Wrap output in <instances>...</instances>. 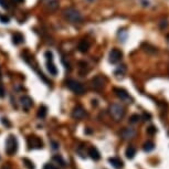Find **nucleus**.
I'll return each mask as SVG.
<instances>
[{"label": "nucleus", "mask_w": 169, "mask_h": 169, "mask_svg": "<svg viewBox=\"0 0 169 169\" xmlns=\"http://www.w3.org/2000/svg\"><path fill=\"white\" fill-rule=\"evenodd\" d=\"M154 148H155V145H154L152 142H147L143 146V149H144V152H152V150H154Z\"/></svg>", "instance_id": "aec40b11"}, {"label": "nucleus", "mask_w": 169, "mask_h": 169, "mask_svg": "<svg viewBox=\"0 0 169 169\" xmlns=\"http://www.w3.org/2000/svg\"><path fill=\"white\" fill-rule=\"evenodd\" d=\"M114 93H115V95L119 100H122V101L126 102V103H131V101H132L129 94L125 90H123V88H114Z\"/></svg>", "instance_id": "423d86ee"}, {"label": "nucleus", "mask_w": 169, "mask_h": 169, "mask_svg": "<svg viewBox=\"0 0 169 169\" xmlns=\"http://www.w3.org/2000/svg\"><path fill=\"white\" fill-rule=\"evenodd\" d=\"M0 6L4 8V9H8V8H9V6H8L6 0H0Z\"/></svg>", "instance_id": "393cba45"}, {"label": "nucleus", "mask_w": 169, "mask_h": 169, "mask_svg": "<svg viewBox=\"0 0 169 169\" xmlns=\"http://www.w3.org/2000/svg\"><path fill=\"white\" fill-rule=\"evenodd\" d=\"M72 116H73L74 118H76V119H82L85 116L84 108L82 107L81 105L75 106V107L73 108V111H72Z\"/></svg>", "instance_id": "9b49d317"}, {"label": "nucleus", "mask_w": 169, "mask_h": 169, "mask_svg": "<svg viewBox=\"0 0 169 169\" xmlns=\"http://www.w3.org/2000/svg\"><path fill=\"white\" fill-rule=\"evenodd\" d=\"M0 20L2 21L4 23H8V22H9V18L6 17V16H1V14H0Z\"/></svg>", "instance_id": "a878e982"}, {"label": "nucleus", "mask_w": 169, "mask_h": 169, "mask_svg": "<svg viewBox=\"0 0 169 169\" xmlns=\"http://www.w3.org/2000/svg\"><path fill=\"white\" fill-rule=\"evenodd\" d=\"M44 5L50 11H55L59 6L58 0H44Z\"/></svg>", "instance_id": "f8f14e48"}, {"label": "nucleus", "mask_w": 169, "mask_h": 169, "mask_svg": "<svg viewBox=\"0 0 169 169\" xmlns=\"http://www.w3.org/2000/svg\"><path fill=\"white\" fill-rule=\"evenodd\" d=\"M78 51H81V52H86V51L90 49V43H88V40H85V39H83V40L80 41V43H78Z\"/></svg>", "instance_id": "4468645a"}, {"label": "nucleus", "mask_w": 169, "mask_h": 169, "mask_svg": "<svg viewBox=\"0 0 169 169\" xmlns=\"http://www.w3.org/2000/svg\"><path fill=\"white\" fill-rule=\"evenodd\" d=\"M24 40L23 35L20 33V32H16V33L12 35V42H14V44H20L22 43Z\"/></svg>", "instance_id": "a211bd4d"}, {"label": "nucleus", "mask_w": 169, "mask_h": 169, "mask_svg": "<svg viewBox=\"0 0 169 169\" xmlns=\"http://www.w3.org/2000/svg\"><path fill=\"white\" fill-rule=\"evenodd\" d=\"M125 154H126V157L128 159H133L136 155V148L134 146H128V147L126 148Z\"/></svg>", "instance_id": "f3484780"}, {"label": "nucleus", "mask_w": 169, "mask_h": 169, "mask_svg": "<svg viewBox=\"0 0 169 169\" xmlns=\"http://www.w3.org/2000/svg\"><path fill=\"white\" fill-rule=\"evenodd\" d=\"M66 85H68V88H70L73 93H75V94L81 95V94H83L85 91L84 86H83L80 82L75 81V80H69V81L66 82Z\"/></svg>", "instance_id": "39448f33"}, {"label": "nucleus", "mask_w": 169, "mask_h": 169, "mask_svg": "<svg viewBox=\"0 0 169 169\" xmlns=\"http://www.w3.org/2000/svg\"><path fill=\"white\" fill-rule=\"evenodd\" d=\"M52 148L53 149H58L59 148V144L55 142H52Z\"/></svg>", "instance_id": "cd10ccee"}, {"label": "nucleus", "mask_w": 169, "mask_h": 169, "mask_svg": "<svg viewBox=\"0 0 169 169\" xmlns=\"http://www.w3.org/2000/svg\"><path fill=\"white\" fill-rule=\"evenodd\" d=\"M22 162H23V165L26 166L28 169H34V168H35V167H34V165H33V162L31 161L30 159L23 158V159H22Z\"/></svg>", "instance_id": "412c9836"}, {"label": "nucleus", "mask_w": 169, "mask_h": 169, "mask_svg": "<svg viewBox=\"0 0 169 169\" xmlns=\"http://www.w3.org/2000/svg\"><path fill=\"white\" fill-rule=\"evenodd\" d=\"M135 129L132 128V127H126L121 132V136H122L123 139H132L135 137Z\"/></svg>", "instance_id": "1a4fd4ad"}, {"label": "nucleus", "mask_w": 169, "mask_h": 169, "mask_svg": "<svg viewBox=\"0 0 169 169\" xmlns=\"http://www.w3.org/2000/svg\"><path fill=\"white\" fill-rule=\"evenodd\" d=\"M43 169H58V168H55L53 165H51V164H47V165L44 166Z\"/></svg>", "instance_id": "bb28decb"}, {"label": "nucleus", "mask_w": 169, "mask_h": 169, "mask_svg": "<svg viewBox=\"0 0 169 169\" xmlns=\"http://www.w3.org/2000/svg\"><path fill=\"white\" fill-rule=\"evenodd\" d=\"M12 2H14V4H21V2H23V0H12Z\"/></svg>", "instance_id": "7c9ffc66"}, {"label": "nucleus", "mask_w": 169, "mask_h": 169, "mask_svg": "<svg viewBox=\"0 0 169 169\" xmlns=\"http://www.w3.org/2000/svg\"><path fill=\"white\" fill-rule=\"evenodd\" d=\"M18 150V140L16 136L10 135L6 140V152L8 155H14Z\"/></svg>", "instance_id": "7ed1b4c3"}, {"label": "nucleus", "mask_w": 169, "mask_h": 169, "mask_svg": "<svg viewBox=\"0 0 169 169\" xmlns=\"http://www.w3.org/2000/svg\"><path fill=\"white\" fill-rule=\"evenodd\" d=\"M109 114L115 121H121L125 115V109L122 105L119 104H112L109 106Z\"/></svg>", "instance_id": "f03ea898"}, {"label": "nucleus", "mask_w": 169, "mask_h": 169, "mask_svg": "<svg viewBox=\"0 0 169 169\" xmlns=\"http://www.w3.org/2000/svg\"><path fill=\"white\" fill-rule=\"evenodd\" d=\"M108 161L111 164L113 167H115V168H121L123 166V161L121 160L119 158H116V157H113V158H109L108 159Z\"/></svg>", "instance_id": "dca6fc26"}, {"label": "nucleus", "mask_w": 169, "mask_h": 169, "mask_svg": "<svg viewBox=\"0 0 169 169\" xmlns=\"http://www.w3.org/2000/svg\"><path fill=\"white\" fill-rule=\"evenodd\" d=\"M47 68H48V71H49V73H50V74H52V75H57V74H58V69H57V66L54 65L53 59L48 60Z\"/></svg>", "instance_id": "ddd939ff"}, {"label": "nucleus", "mask_w": 169, "mask_h": 169, "mask_svg": "<svg viewBox=\"0 0 169 169\" xmlns=\"http://www.w3.org/2000/svg\"><path fill=\"white\" fill-rule=\"evenodd\" d=\"M155 133H156L155 126H149L148 128H147V134H149V135H154Z\"/></svg>", "instance_id": "b1692460"}, {"label": "nucleus", "mask_w": 169, "mask_h": 169, "mask_svg": "<svg viewBox=\"0 0 169 169\" xmlns=\"http://www.w3.org/2000/svg\"><path fill=\"white\" fill-rule=\"evenodd\" d=\"M123 57L122 51L118 49H112V51L109 52V61L112 63H117L121 61V59Z\"/></svg>", "instance_id": "6e6552de"}, {"label": "nucleus", "mask_w": 169, "mask_h": 169, "mask_svg": "<svg viewBox=\"0 0 169 169\" xmlns=\"http://www.w3.org/2000/svg\"><path fill=\"white\" fill-rule=\"evenodd\" d=\"M20 103L22 105V107L28 111L29 108L32 107V105H33V101H32V98L30 96H28V95H23V96H21L20 97Z\"/></svg>", "instance_id": "9d476101"}, {"label": "nucleus", "mask_w": 169, "mask_h": 169, "mask_svg": "<svg viewBox=\"0 0 169 169\" xmlns=\"http://www.w3.org/2000/svg\"><path fill=\"white\" fill-rule=\"evenodd\" d=\"M62 14H63V17L66 20L72 22V23H78V22L82 21V14L75 8H72V7L64 8L63 11H62Z\"/></svg>", "instance_id": "f257e3e1"}, {"label": "nucleus", "mask_w": 169, "mask_h": 169, "mask_svg": "<svg viewBox=\"0 0 169 169\" xmlns=\"http://www.w3.org/2000/svg\"><path fill=\"white\" fill-rule=\"evenodd\" d=\"M144 118H145L146 121H148V119L150 118V115H149V114H146V113H145V114H144Z\"/></svg>", "instance_id": "c756f323"}, {"label": "nucleus", "mask_w": 169, "mask_h": 169, "mask_svg": "<svg viewBox=\"0 0 169 169\" xmlns=\"http://www.w3.org/2000/svg\"><path fill=\"white\" fill-rule=\"evenodd\" d=\"M88 155H90V157L92 159H94V160H98V159L101 158L100 152H98V150L95 147H90L88 148Z\"/></svg>", "instance_id": "2eb2a0df"}, {"label": "nucleus", "mask_w": 169, "mask_h": 169, "mask_svg": "<svg viewBox=\"0 0 169 169\" xmlns=\"http://www.w3.org/2000/svg\"><path fill=\"white\" fill-rule=\"evenodd\" d=\"M139 119H140V116L137 115V114H134V115H132L129 117V122L132 123V124H135V123L139 122Z\"/></svg>", "instance_id": "4be33fe9"}, {"label": "nucleus", "mask_w": 169, "mask_h": 169, "mask_svg": "<svg viewBox=\"0 0 169 169\" xmlns=\"http://www.w3.org/2000/svg\"><path fill=\"white\" fill-rule=\"evenodd\" d=\"M27 143H28V146H29V149H41L43 147L42 139L35 135L28 136Z\"/></svg>", "instance_id": "20e7f679"}, {"label": "nucleus", "mask_w": 169, "mask_h": 169, "mask_svg": "<svg viewBox=\"0 0 169 169\" xmlns=\"http://www.w3.org/2000/svg\"><path fill=\"white\" fill-rule=\"evenodd\" d=\"M47 113H48L47 106H44V105H41L40 107H39V109H38L37 116L39 117V118H44V117H45V115H47Z\"/></svg>", "instance_id": "6ab92c4d"}, {"label": "nucleus", "mask_w": 169, "mask_h": 169, "mask_svg": "<svg viewBox=\"0 0 169 169\" xmlns=\"http://www.w3.org/2000/svg\"><path fill=\"white\" fill-rule=\"evenodd\" d=\"M53 160H55V161L60 162V165L63 166V167H64V166L66 165V164H65V161L63 160V158H62L61 156H59V155H55V156H54V157H53Z\"/></svg>", "instance_id": "5701e85b"}, {"label": "nucleus", "mask_w": 169, "mask_h": 169, "mask_svg": "<svg viewBox=\"0 0 169 169\" xmlns=\"http://www.w3.org/2000/svg\"><path fill=\"white\" fill-rule=\"evenodd\" d=\"M5 96V90L2 88V86H0V97H4Z\"/></svg>", "instance_id": "c85d7f7f"}, {"label": "nucleus", "mask_w": 169, "mask_h": 169, "mask_svg": "<svg viewBox=\"0 0 169 169\" xmlns=\"http://www.w3.org/2000/svg\"><path fill=\"white\" fill-rule=\"evenodd\" d=\"M92 88H96V90H100V88H104L105 85V78L102 76V75H96L95 78H92L91 81Z\"/></svg>", "instance_id": "0eeeda50"}]
</instances>
